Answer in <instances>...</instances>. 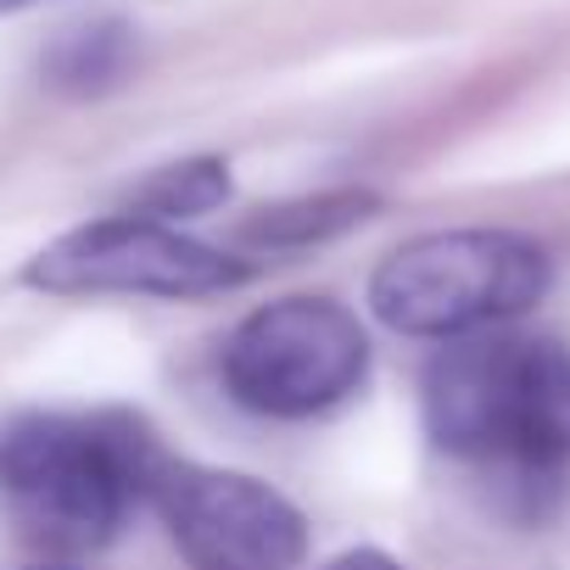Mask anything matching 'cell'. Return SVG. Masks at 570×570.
Instances as JSON below:
<instances>
[{"label": "cell", "instance_id": "cell-1", "mask_svg": "<svg viewBox=\"0 0 570 570\" xmlns=\"http://www.w3.org/2000/svg\"><path fill=\"white\" fill-rule=\"evenodd\" d=\"M425 431L487 492L531 520L570 481V347L531 336H464L425 370Z\"/></svg>", "mask_w": 570, "mask_h": 570}, {"label": "cell", "instance_id": "cell-2", "mask_svg": "<svg viewBox=\"0 0 570 570\" xmlns=\"http://www.w3.org/2000/svg\"><path fill=\"white\" fill-rule=\"evenodd\" d=\"M157 442L124 414H18L0 425V503L46 553H96L151 498Z\"/></svg>", "mask_w": 570, "mask_h": 570}, {"label": "cell", "instance_id": "cell-3", "mask_svg": "<svg viewBox=\"0 0 570 570\" xmlns=\"http://www.w3.org/2000/svg\"><path fill=\"white\" fill-rule=\"evenodd\" d=\"M548 292V252L509 229H436L397 246L375 279L370 308L397 336H475L520 320Z\"/></svg>", "mask_w": 570, "mask_h": 570}, {"label": "cell", "instance_id": "cell-4", "mask_svg": "<svg viewBox=\"0 0 570 570\" xmlns=\"http://www.w3.org/2000/svg\"><path fill=\"white\" fill-rule=\"evenodd\" d=\"M218 370L240 409L268 420H308L364 386L370 336L331 297H285L235 325Z\"/></svg>", "mask_w": 570, "mask_h": 570}, {"label": "cell", "instance_id": "cell-5", "mask_svg": "<svg viewBox=\"0 0 570 570\" xmlns=\"http://www.w3.org/2000/svg\"><path fill=\"white\" fill-rule=\"evenodd\" d=\"M252 268L218 246H202L157 218H96L51 240L23 279L46 297H213L235 292Z\"/></svg>", "mask_w": 570, "mask_h": 570}, {"label": "cell", "instance_id": "cell-6", "mask_svg": "<svg viewBox=\"0 0 570 570\" xmlns=\"http://www.w3.org/2000/svg\"><path fill=\"white\" fill-rule=\"evenodd\" d=\"M151 503L163 509L190 570H297L308 553V525L268 481L168 464L157 470Z\"/></svg>", "mask_w": 570, "mask_h": 570}, {"label": "cell", "instance_id": "cell-7", "mask_svg": "<svg viewBox=\"0 0 570 570\" xmlns=\"http://www.w3.org/2000/svg\"><path fill=\"white\" fill-rule=\"evenodd\" d=\"M135 57H140L135 29L118 23V18H96V23L68 29V35L46 51L40 73H46V85L62 90V96H107V90H118V85L135 73Z\"/></svg>", "mask_w": 570, "mask_h": 570}, {"label": "cell", "instance_id": "cell-8", "mask_svg": "<svg viewBox=\"0 0 570 570\" xmlns=\"http://www.w3.org/2000/svg\"><path fill=\"white\" fill-rule=\"evenodd\" d=\"M375 213V196L370 190H325V196H303V202H279V207H263L257 218L240 224V240L246 246H268V252H285V246H314V240H331L353 224H364Z\"/></svg>", "mask_w": 570, "mask_h": 570}, {"label": "cell", "instance_id": "cell-9", "mask_svg": "<svg viewBox=\"0 0 570 570\" xmlns=\"http://www.w3.org/2000/svg\"><path fill=\"white\" fill-rule=\"evenodd\" d=\"M229 196V168L218 157H190V163H174V168H157L140 190H135V218H196V213H213L218 202Z\"/></svg>", "mask_w": 570, "mask_h": 570}, {"label": "cell", "instance_id": "cell-10", "mask_svg": "<svg viewBox=\"0 0 570 570\" xmlns=\"http://www.w3.org/2000/svg\"><path fill=\"white\" fill-rule=\"evenodd\" d=\"M320 570H403L397 559H386L381 548H353V553H336L331 564H320Z\"/></svg>", "mask_w": 570, "mask_h": 570}, {"label": "cell", "instance_id": "cell-11", "mask_svg": "<svg viewBox=\"0 0 570 570\" xmlns=\"http://www.w3.org/2000/svg\"><path fill=\"white\" fill-rule=\"evenodd\" d=\"M29 7H46V0H0V18H12V12H29Z\"/></svg>", "mask_w": 570, "mask_h": 570}, {"label": "cell", "instance_id": "cell-12", "mask_svg": "<svg viewBox=\"0 0 570 570\" xmlns=\"http://www.w3.org/2000/svg\"><path fill=\"white\" fill-rule=\"evenodd\" d=\"M40 570H68V564H40Z\"/></svg>", "mask_w": 570, "mask_h": 570}]
</instances>
